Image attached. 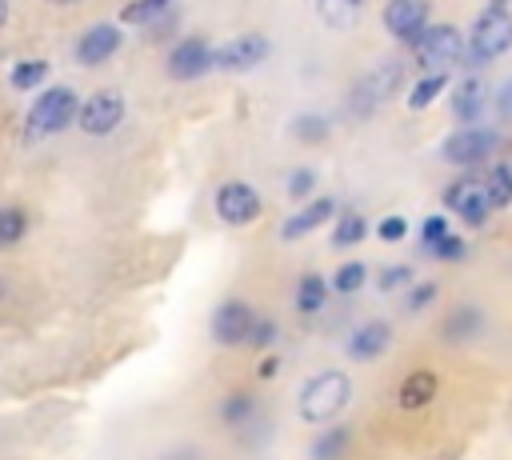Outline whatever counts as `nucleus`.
Here are the masks:
<instances>
[{
	"instance_id": "c756f323",
	"label": "nucleus",
	"mask_w": 512,
	"mask_h": 460,
	"mask_svg": "<svg viewBox=\"0 0 512 460\" xmlns=\"http://www.w3.org/2000/svg\"><path fill=\"white\" fill-rule=\"evenodd\" d=\"M168 12H172V0H128L120 8V20L124 24H156Z\"/></svg>"
},
{
	"instance_id": "f704fd0d",
	"label": "nucleus",
	"mask_w": 512,
	"mask_h": 460,
	"mask_svg": "<svg viewBox=\"0 0 512 460\" xmlns=\"http://www.w3.org/2000/svg\"><path fill=\"white\" fill-rule=\"evenodd\" d=\"M12 88H20V92H28V88H40L44 80H48V60H20L16 68H12Z\"/></svg>"
},
{
	"instance_id": "4468645a",
	"label": "nucleus",
	"mask_w": 512,
	"mask_h": 460,
	"mask_svg": "<svg viewBox=\"0 0 512 460\" xmlns=\"http://www.w3.org/2000/svg\"><path fill=\"white\" fill-rule=\"evenodd\" d=\"M384 28L400 44H416L432 28V0H388L384 4Z\"/></svg>"
},
{
	"instance_id": "37998d69",
	"label": "nucleus",
	"mask_w": 512,
	"mask_h": 460,
	"mask_svg": "<svg viewBox=\"0 0 512 460\" xmlns=\"http://www.w3.org/2000/svg\"><path fill=\"white\" fill-rule=\"evenodd\" d=\"M48 4H60V8H68V4H80V0H48Z\"/></svg>"
},
{
	"instance_id": "f257e3e1",
	"label": "nucleus",
	"mask_w": 512,
	"mask_h": 460,
	"mask_svg": "<svg viewBox=\"0 0 512 460\" xmlns=\"http://www.w3.org/2000/svg\"><path fill=\"white\" fill-rule=\"evenodd\" d=\"M348 404H352V376L344 368H336V364L316 368L296 388V420L308 424V428L336 424Z\"/></svg>"
},
{
	"instance_id": "c85d7f7f",
	"label": "nucleus",
	"mask_w": 512,
	"mask_h": 460,
	"mask_svg": "<svg viewBox=\"0 0 512 460\" xmlns=\"http://www.w3.org/2000/svg\"><path fill=\"white\" fill-rule=\"evenodd\" d=\"M436 300H440V284H436V280H416V284L400 296V312H404V316H424L428 308H436Z\"/></svg>"
},
{
	"instance_id": "39448f33",
	"label": "nucleus",
	"mask_w": 512,
	"mask_h": 460,
	"mask_svg": "<svg viewBox=\"0 0 512 460\" xmlns=\"http://www.w3.org/2000/svg\"><path fill=\"white\" fill-rule=\"evenodd\" d=\"M80 104H84V100H80L72 88H64V84L44 88V92L32 100V108H28V132H32V136L64 132L68 124H76Z\"/></svg>"
},
{
	"instance_id": "e433bc0d",
	"label": "nucleus",
	"mask_w": 512,
	"mask_h": 460,
	"mask_svg": "<svg viewBox=\"0 0 512 460\" xmlns=\"http://www.w3.org/2000/svg\"><path fill=\"white\" fill-rule=\"evenodd\" d=\"M448 232H452V228H448V216H444V212L424 216V220H420V252H424V248H432V244H440Z\"/></svg>"
},
{
	"instance_id": "2eb2a0df",
	"label": "nucleus",
	"mask_w": 512,
	"mask_h": 460,
	"mask_svg": "<svg viewBox=\"0 0 512 460\" xmlns=\"http://www.w3.org/2000/svg\"><path fill=\"white\" fill-rule=\"evenodd\" d=\"M212 60H216V48H212L204 36H184V40H176V44L168 48L164 72H168L172 80H196V76H204V72L212 68Z\"/></svg>"
},
{
	"instance_id": "2f4dec72",
	"label": "nucleus",
	"mask_w": 512,
	"mask_h": 460,
	"mask_svg": "<svg viewBox=\"0 0 512 460\" xmlns=\"http://www.w3.org/2000/svg\"><path fill=\"white\" fill-rule=\"evenodd\" d=\"M484 184H488L492 208H508V204H512V164H508V160H500V164L484 176Z\"/></svg>"
},
{
	"instance_id": "9b49d317",
	"label": "nucleus",
	"mask_w": 512,
	"mask_h": 460,
	"mask_svg": "<svg viewBox=\"0 0 512 460\" xmlns=\"http://www.w3.org/2000/svg\"><path fill=\"white\" fill-rule=\"evenodd\" d=\"M416 60L428 68V72H448L456 60H464V36L460 28L452 24H432L416 44H412Z\"/></svg>"
},
{
	"instance_id": "58836bf2",
	"label": "nucleus",
	"mask_w": 512,
	"mask_h": 460,
	"mask_svg": "<svg viewBox=\"0 0 512 460\" xmlns=\"http://www.w3.org/2000/svg\"><path fill=\"white\" fill-rule=\"evenodd\" d=\"M376 236H380V240H384V244H400V240H404V236H408V220H404V216H396V212H392V216H384V220H380V224H376Z\"/></svg>"
},
{
	"instance_id": "dca6fc26",
	"label": "nucleus",
	"mask_w": 512,
	"mask_h": 460,
	"mask_svg": "<svg viewBox=\"0 0 512 460\" xmlns=\"http://www.w3.org/2000/svg\"><path fill=\"white\" fill-rule=\"evenodd\" d=\"M436 396H440V372L428 368V364H416L400 376V384L392 392V404L400 412H424V408L436 404Z\"/></svg>"
},
{
	"instance_id": "6ab92c4d",
	"label": "nucleus",
	"mask_w": 512,
	"mask_h": 460,
	"mask_svg": "<svg viewBox=\"0 0 512 460\" xmlns=\"http://www.w3.org/2000/svg\"><path fill=\"white\" fill-rule=\"evenodd\" d=\"M336 216V200L332 196H312L308 204H300V212H292L284 224H280V240H304V236H312L316 228H324L328 220Z\"/></svg>"
},
{
	"instance_id": "c03bdc74",
	"label": "nucleus",
	"mask_w": 512,
	"mask_h": 460,
	"mask_svg": "<svg viewBox=\"0 0 512 460\" xmlns=\"http://www.w3.org/2000/svg\"><path fill=\"white\" fill-rule=\"evenodd\" d=\"M488 4H496V8H504V0H488Z\"/></svg>"
},
{
	"instance_id": "c9c22d12",
	"label": "nucleus",
	"mask_w": 512,
	"mask_h": 460,
	"mask_svg": "<svg viewBox=\"0 0 512 460\" xmlns=\"http://www.w3.org/2000/svg\"><path fill=\"white\" fill-rule=\"evenodd\" d=\"M284 192H288L296 204H308V196L316 192V168H292Z\"/></svg>"
},
{
	"instance_id": "a878e982",
	"label": "nucleus",
	"mask_w": 512,
	"mask_h": 460,
	"mask_svg": "<svg viewBox=\"0 0 512 460\" xmlns=\"http://www.w3.org/2000/svg\"><path fill=\"white\" fill-rule=\"evenodd\" d=\"M364 236H368V220L360 216V212H340L336 216V224H332V248L336 252H348V248H356V244H364Z\"/></svg>"
},
{
	"instance_id": "473e14b6",
	"label": "nucleus",
	"mask_w": 512,
	"mask_h": 460,
	"mask_svg": "<svg viewBox=\"0 0 512 460\" xmlns=\"http://www.w3.org/2000/svg\"><path fill=\"white\" fill-rule=\"evenodd\" d=\"M276 344H280V320L268 316V312H260L256 324H252V340H248V348H252V352H276Z\"/></svg>"
},
{
	"instance_id": "9d476101",
	"label": "nucleus",
	"mask_w": 512,
	"mask_h": 460,
	"mask_svg": "<svg viewBox=\"0 0 512 460\" xmlns=\"http://www.w3.org/2000/svg\"><path fill=\"white\" fill-rule=\"evenodd\" d=\"M444 208L456 212V216L464 220V228H484L488 216L496 212V208H492V196H488V184L476 180V176H464V180L448 184V188H444Z\"/></svg>"
},
{
	"instance_id": "f8f14e48",
	"label": "nucleus",
	"mask_w": 512,
	"mask_h": 460,
	"mask_svg": "<svg viewBox=\"0 0 512 460\" xmlns=\"http://www.w3.org/2000/svg\"><path fill=\"white\" fill-rule=\"evenodd\" d=\"M124 116H128L124 96H120L116 88H100V92H92V96L80 104L76 124H80V132H88V136H112V132L124 124Z\"/></svg>"
},
{
	"instance_id": "a19ab883",
	"label": "nucleus",
	"mask_w": 512,
	"mask_h": 460,
	"mask_svg": "<svg viewBox=\"0 0 512 460\" xmlns=\"http://www.w3.org/2000/svg\"><path fill=\"white\" fill-rule=\"evenodd\" d=\"M276 376H280V356H276V352H264V360H260V368H256V380L268 384V380H276Z\"/></svg>"
},
{
	"instance_id": "b1692460",
	"label": "nucleus",
	"mask_w": 512,
	"mask_h": 460,
	"mask_svg": "<svg viewBox=\"0 0 512 460\" xmlns=\"http://www.w3.org/2000/svg\"><path fill=\"white\" fill-rule=\"evenodd\" d=\"M368 280H372V268H368L364 260H344V264H336V272L328 276V288H332L336 296H356V292L368 288Z\"/></svg>"
},
{
	"instance_id": "a211bd4d",
	"label": "nucleus",
	"mask_w": 512,
	"mask_h": 460,
	"mask_svg": "<svg viewBox=\"0 0 512 460\" xmlns=\"http://www.w3.org/2000/svg\"><path fill=\"white\" fill-rule=\"evenodd\" d=\"M120 40H124V36H120L116 24H92V28L80 32L72 60H76L80 68H100V64H108V60L120 52Z\"/></svg>"
},
{
	"instance_id": "bb28decb",
	"label": "nucleus",
	"mask_w": 512,
	"mask_h": 460,
	"mask_svg": "<svg viewBox=\"0 0 512 460\" xmlns=\"http://www.w3.org/2000/svg\"><path fill=\"white\" fill-rule=\"evenodd\" d=\"M416 284V268L412 264H380L372 276V288L384 296H404Z\"/></svg>"
},
{
	"instance_id": "ea45409f",
	"label": "nucleus",
	"mask_w": 512,
	"mask_h": 460,
	"mask_svg": "<svg viewBox=\"0 0 512 460\" xmlns=\"http://www.w3.org/2000/svg\"><path fill=\"white\" fill-rule=\"evenodd\" d=\"M492 112H496V120H512V76H504V80L496 84V92H492Z\"/></svg>"
},
{
	"instance_id": "79ce46f5",
	"label": "nucleus",
	"mask_w": 512,
	"mask_h": 460,
	"mask_svg": "<svg viewBox=\"0 0 512 460\" xmlns=\"http://www.w3.org/2000/svg\"><path fill=\"white\" fill-rule=\"evenodd\" d=\"M8 24V0H0V28Z\"/></svg>"
},
{
	"instance_id": "7c9ffc66",
	"label": "nucleus",
	"mask_w": 512,
	"mask_h": 460,
	"mask_svg": "<svg viewBox=\"0 0 512 460\" xmlns=\"http://www.w3.org/2000/svg\"><path fill=\"white\" fill-rule=\"evenodd\" d=\"M444 84H448V72H428V76H420V80L408 88V108H412V112L428 108V104L444 92Z\"/></svg>"
},
{
	"instance_id": "4be33fe9",
	"label": "nucleus",
	"mask_w": 512,
	"mask_h": 460,
	"mask_svg": "<svg viewBox=\"0 0 512 460\" xmlns=\"http://www.w3.org/2000/svg\"><path fill=\"white\" fill-rule=\"evenodd\" d=\"M352 428L348 424H328V428H320L312 440H308V448H304V456L308 460H348V452H352Z\"/></svg>"
},
{
	"instance_id": "412c9836",
	"label": "nucleus",
	"mask_w": 512,
	"mask_h": 460,
	"mask_svg": "<svg viewBox=\"0 0 512 460\" xmlns=\"http://www.w3.org/2000/svg\"><path fill=\"white\" fill-rule=\"evenodd\" d=\"M328 296H332L328 276L308 268V272H300V276H296V288H292V308H296V316H320V312L328 308Z\"/></svg>"
},
{
	"instance_id": "cd10ccee",
	"label": "nucleus",
	"mask_w": 512,
	"mask_h": 460,
	"mask_svg": "<svg viewBox=\"0 0 512 460\" xmlns=\"http://www.w3.org/2000/svg\"><path fill=\"white\" fill-rule=\"evenodd\" d=\"M28 236V212L20 204H0V252L16 248Z\"/></svg>"
},
{
	"instance_id": "ddd939ff",
	"label": "nucleus",
	"mask_w": 512,
	"mask_h": 460,
	"mask_svg": "<svg viewBox=\"0 0 512 460\" xmlns=\"http://www.w3.org/2000/svg\"><path fill=\"white\" fill-rule=\"evenodd\" d=\"M268 52H272V40L264 32H240V36H232V40H224L216 48L212 68H220V72H252V68H260L268 60Z\"/></svg>"
},
{
	"instance_id": "f3484780",
	"label": "nucleus",
	"mask_w": 512,
	"mask_h": 460,
	"mask_svg": "<svg viewBox=\"0 0 512 460\" xmlns=\"http://www.w3.org/2000/svg\"><path fill=\"white\" fill-rule=\"evenodd\" d=\"M484 332H488V312H484L480 304H472V300L452 304V308L444 312V320H440V340L452 344V348L476 344Z\"/></svg>"
},
{
	"instance_id": "4c0bfd02",
	"label": "nucleus",
	"mask_w": 512,
	"mask_h": 460,
	"mask_svg": "<svg viewBox=\"0 0 512 460\" xmlns=\"http://www.w3.org/2000/svg\"><path fill=\"white\" fill-rule=\"evenodd\" d=\"M156 460H208V456H204V448H200V444H192V440H176V444L160 448V452H156Z\"/></svg>"
},
{
	"instance_id": "7ed1b4c3",
	"label": "nucleus",
	"mask_w": 512,
	"mask_h": 460,
	"mask_svg": "<svg viewBox=\"0 0 512 460\" xmlns=\"http://www.w3.org/2000/svg\"><path fill=\"white\" fill-rule=\"evenodd\" d=\"M216 420H220L224 432L236 436V444H244V448L264 444L260 432L268 424H264V400H260L256 388H232V392H224L216 400Z\"/></svg>"
},
{
	"instance_id": "393cba45",
	"label": "nucleus",
	"mask_w": 512,
	"mask_h": 460,
	"mask_svg": "<svg viewBox=\"0 0 512 460\" xmlns=\"http://www.w3.org/2000/svg\"><path fill=\"white\" fill-rule=\"evenodd\" d=\"M332 132V120L324 112H300L288 120V136L300 140V144H324Z\"/></svg>"
},
{
	"instance_id": "20e7f679",
	"label": "nucleus",
	"mask_w": 512,
	"mask_h": 460,
	"mask_svg": "<svg viewBox=\"0 0 512 460\" xmlns=\"http://www.w3.org/2000/svg\"><path fill=\"white\" fill-rule=\"evenodd\" d=\"M256 316H260V312H256L244 296H224V300L212 308V316H208V336H212V344L224 348V352L248 348Z\"/></svg>"
},
{
	"instance_id": "1a4fd4ad",
	"label": "nucleus",
	"mask_w": 512,
	"mask_h": 460,
	"mask_svg": "<svg viewBox=\"0 0 512 460\" xmlns=\"http://www.w3.org/2000/svg\"><path fill=\"white\" fill-rule=\"evenodd\" d=\"M396 340V328L388 316H364L348 336H344V356L352 364H376Z\"/></svg>"
},
{
	"instance_id": "6e6552de",
	"label": "nucleus",
	"mask_w": 512,
	"mask_h": 460,
	"mask_svg": "<svg viewBox=\"0 0 512 460\" xmlns=\"http://www.w3.org/2000/svg\"><path fill=\"white\" fill-rule=\"evenodd\" d=\"M500 148V132L496 128H456L452 136H444L440 144V160L444 164H456V168H472V164H484L492 152Z\"/></svg>"
},
{
	"instance_id": "f03ea898",
	"label": "nucleus",
	"mask_w": 512,
	"mask_h": 460,
	"mask_svg": "<svg viewBox=\"0 0 512 460\" xmlns=\"http://www.w3.org/2000/svg\"><path fill=\"white\" fill-rule=\"evenodd\" d=\"M400 84H404V60L388 56V60L372 64L368 72H360L352 80V88H348V112L356 120H368L380 104H388L400 92Z\"/></svg>"
},
{
	"instance_id": "423d86ee",
	"label": "nucleus",
	"mask_w": 512,
	"mask_h": 460,
	"mask_svg": "<svg viewBox=\"0 0 512 460\" xmlns=\"http://www.w3.org/2000/svg\"><path fill=\"white\" fill-rule=\"evenodd\" d=\"M508 48H512V12L488 4V8L476 16L472 32H468L472 64H492V60H500Z\"/></svg>"
},
{
	"instance_id": "72a5a7b5",
	"label": "nucleus",
	"mask_w": 512,
	"mask_h": 460,
	"mask_svg": "<svg viewBox=\"0 0 512 460\" xmlns=\"http://www.w3.org/2000/svg\"><path fill=\"white\" fill-rule=\"evenodd\" d=\"M424 256H428V260H436V264H460V260L468 256V240H464L460 232H448L440 244L424 248Z\"/></svg>"
},
{
	"instance_id": "0eeeda50",
	"label": "nucleus",
	"mask_w": 512,
	"mask_h": 460,
	"mask_svg": "<svg viewBox=\"0 0 512 460\" xmlns=\"http://www.w3.org/2000/svg\"><path fill=\"white\" fill-rule=\"evenodd\" d=\"M212 212H216L220 224H228V228H248V224L260 220L264 200H260V192H256L248 180H224V184L216 188V196H212Z\"/></svg>"
},
{
	"instance_id": "aec40b11",
	"label": "nucleus",
	"mask_w": 512,
	"mask_h": 460,
	"mask_svg": "<svg viewBox=\"0 0 512 460\" xmlns=\"http://www.w3.org/2000/svg\"><path fill=\"white\" fill-rule=\"evenodd\" d=\"M488 104H492V92L480 76H464L460 84H452V116L460 120V128H476Z\"/></svg>"
},
{
	"instance_id": "5701e85b",
	"label": "nucleus",
	"mask_w": 512,
	"mask_h": 460,
	"mask_svg": "<svg viewBox=\"0 0 512 460\" xmlns=\"http://www.w3.org/2000/svg\"><path fill=\"white\" fill-rule=\"evenodd\" d=\"M368 12V0H316V16L328 32H352L360 28Z\"/></svg>"
}]
</instances>
